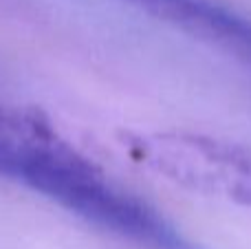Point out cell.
Listing matches in <instances>:
<instances>
[{"instance_id": "1", "label": "cell", "mask_w": 251, "mask_h": 249, "mask_svg": "<svg viewBox=\"0 0 251 249\" xmlns=\"http://www.w3.org/2000/svg\"><path fill=\"white\" fill-rule=\"evenodd\" d=\"M0 176L146 249H196L159 210L115 183L33 106L0 104Z\"/></svg>"}, {"instance_id": "2", "label": "cell", "mask_w": 251, "mask_h": 249, "mask_svg": "<svg viewBox=\"0 0 251 249\" xmlns=\"http://www.w3.org/2000/svg\"><path fill=\"white\" fill-rule=\"evenodd\" d=\"M122 146L132 161L181 188L251 210V146L187 130L126 132Z\"/></svg>"}, {"instance_id": "3", "label": "cell", "mask_w": 251, "mask_h": 249, "mask_svg": "<svg viewBox=\"0 0 251 249\" xmlns=\"http://www.w3.org/2000/svg\"><path fill=\"white\" fill-rule=\"evenodd\" d=\"M251 69V18L216 0H124Z\"/></svg>"}]
</instances>
